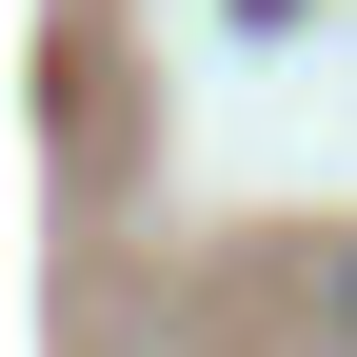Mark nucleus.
<instances>
[{
  "label": "nucleus",
  "instance_id": "1",
  "mask_svg": "<svg viewBox=\"0 0 357 357\" xmlns=\"http://www.w3.org/2000/svg\"><path fill=\"white\" fill-rule=\"evenodd\" d=\"M337 337H357V258H337Z\"/></svg>",
  "mask_w": 357,
  "mask_h": 357
}]
</instances>
